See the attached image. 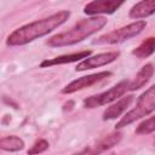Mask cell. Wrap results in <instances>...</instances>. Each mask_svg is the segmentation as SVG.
<instances>
[{
	"label": "cell",
	"instance_id": "obj_1",
	"mask_svg": "<svg viewBox=\"0 0 155 155\" xmlns=\"http://www.w3.org/2000/svg\"><path fill=\"white\" fill-rule=\"evenodd\" d=\"M70 16L69 11H59L54 15H51L50 17H46L40 21L31 22L29 24H25L16 30H13L6 40V44L8 46H22L25 44H29L34 41L35 39H39L44 35H47L59 25H62Z\"/></svg>",
	"mask_w": 155,
	"mask_h": 155
},
{
	"label": "cell",
	"instance_id": "obj_2",
	"mask_svg": "<svg viewBox=\"0 0 155 155\" xmlns=\"http://www.w3.org/2000/svg\"><path fill=\"white\" fill-rule=\"evenodd\" d=\"M107 22H108V19L105 17H98V16L81 19L78 23H75L70 29L50 38L47 40V45L51 47H62V46L75 45L78 42L85 40L86 38H88L90 35L101 30L107 24Z\"/></svg>",
	"mask_w": 155,
	"mask_h": 155
},
{
	"label": "cell",
	"instance_id": "obj_3",
	"mask_svg": "<svg viewBox=\"0 0 155 155\" xmlns=\"http://www.w3.org/2000/svg\"><path fill=\"white\" fill-rule=\"evenodd\" d=\"M154 110H155V86H150L139 97L136 108H133L132 110L126 113L125 116H122V119L116 124L115 127H116V130L122 128V127L134 122L136 120L151 114Z\"/></svg>",
	"mask_w": 155,
	"mask_h": 155
},
{
	"label": "cell",
	"instance_id": "obj_4",
	"mask_svg": "<svg viewBox=\"0 0 155 155\" xmlns=\"http://www.w3.org/2000/svg\"><path fill=\"white\" fill-rule=\"evenodd\" d=\"M147 23L145 21H137L134 23H131L128 25H125L122 28H119L116 30H113L110 33H107L99 38H97L96 40L92 41V44H97V45H113V44H120L124 42L128 39H132L134 36H137L138 34H140L143 31V29L145 28Z\"/></svg>",
	"mask_w": 155,
	"mask_h": 155
},
{
	"label": "cell",
	"instance_id": "obj_5",
	"mask_svg": "<svg viewBox=\"0 0 155 155\" xmlns=\"http://www.w3.org/2000/svg\"><path fill=\"white\" fill-rule=\"evenodd\" d=\"M128 84H130L128 80H122L105 92L87 97L84 101V107L92 109V108H97V107H101V105H104V104H108V103L116 101V98H119L120 96H122L127 91Z\"/></svg>",
	"mask_w": 155,
	"mask_h": 155
},
{
	"label": "cell",
	"instance_id": "obj_6",
	"mask_svg": "<svg viewBox=\"0 0 155 155\" xmlns=\"http://www.w3.org/2000/svg\"><path fill=\"white\" fill-rule=\"evenodd\" d=\"M122 138V133L121 132H114L110 133L105 137H103L102 139H99L98 142H96L92 145L86 147L85 149H82L79 153H75L74 155H99L104 151H107L108 149L113 148L114 145H116Z\"/></svg>",
	"mask_w": 155,
	"mask_h": 155
},
{
	"label": "cell",
	"instance_id": "obj_7",
	"mask_svg": "<svg viewBox=\"0 0 155 155\" xmlns=\"http://www.w3.org/2000/svg\"><path fill=\"white\" fill-rule=\"evenodd\" d=\"M109 76H111L110 71H101V73H96V74H92V75L79 78V79L71 81L70 84H68L62 90V93H64V94L74 93L76 91L90 87V86H92V85H94V84H97V82H99V81H102V80H104L105 78H109Z\"/></svg>",
	"mask_w": 155,
	"mask_h": 155
},
{
	"label": "cell",
	"instance_id": "obj_8",
	"mask_svg": "<svg viewBox=\"0 0 155 155\" xmlns=\"http://www.w3.org/2000/svg\"><path fill=\"white\" fill-rule=\"evenodd\" d=\"M119 56H120V53L117 51L105 52V53H98L96 56L87 57L84 61H81L78 64V67L75 68V70L76 71H84V70H87V69H93V68L103 67V65H107V64L114 62Z\"/></svg>",
	"mask_w": 155,
	"mask_h": 155
},
{
	"label": "cell",
	"instance_id": "obj_9",
	"mask_svg": "<svg viewBox=\"0 0 155 155\" xmlns=\"http://www.w3.org/2000/svg\"><path fill=\"white\" fill-rule=\"evenodd\" d=\"M124 2L115 0H94L88 2L84 7V12L90 16H96L101 13H114Z\"/></svg>",
	"mask_w": 155,
	"mask_h": 155
},
{
	"label": "cell",
	"instance_id": "obj_10",
	"mask_svg": "<svg viewBox=\"0 0 155 155\" xmlns=\"http://www.w3.org/2000/svg\"><path fill=\"white\" fill-rule=\"evenodd\" d=\"M91 54V51H80V52H75V53H70V54H63V56H58L51 59H45L41 62L40 67L41 68H46V67H52V65H57V64H67V63H73V62H78V61H84V58H87Z\"/></svg>",
	"mask_w": 155,
	"mask_h": 155
},
{
	"label": "cell",
	"instance_id": "obj_11",
	"mask_svg": "<svg viewBox=\"0 0 155 155\" xmlns=\"http://www.w3.org/2000/svg\"><path fill=\"white\" fill-rule=\"evenodd\" d=\"M133 101V96L130 94V96H126V97H122L120 101H117L116 103H114L113 105H110L109 108H107L103 113V120H113V119H116L117 116H120L126 109L127 107L132 103Z\"/></svg>",
	"mask_w": 155,
	"mask_h": 155
},
{
	"label": "cell",
	"instance_id": "obj_12",
	"mask_svg": "<svg viewBox=\"0 0 155 155\" xmlns=\"http://www.w3.org/2000/svg\"><path fill=\"white\" fill-rule=\"evenodd\" d=\"M153 74H154V67H153V64H151V63L145 64V65L142 67V69L137 73V75H136V78L133 79V81L128 84L127 90H130V91L139 90L140 87H143L144 85L148 84V81L151 79Z\"/></svg>",
	"mask_w": 155,
	"mask_h": 155
},
{
	"label": "cell",
	"instance_id": "obj_13",
	"mask_svg": "<svg viewBox=\"0 0 155 155\" xmlns=\"http://www.w3.org/2000/svg\"><path fill=\"white\" fill-rule=\"evenodd\" d=\"M155 11V1L148 0V1H139L137 2L131 10H130V17L131 18H145L150 15H153Z\"/></svg>",
	"mask_w": 155,
	"mask_h": 155
},
{
	"label": "cell",
	"instance_id": "obj_14",
	"mask_svg": "<svg viewBox=\"0 0 155 155\" xmlns=\"http://www.w3.org/2000/svg\"><path fill=\"white\" fill-rule=\"evenodd\" d=\"M24 148V142L19 137L7 136L0 137V149L6 151H19Z\"/></svg>",
	"mask_w": 155,
	"mask_h": 155
},
{
	"label": "cell",
	"instance_id": "obj_15",
	"mask_svg": "<svg viewBox=\"0 0 155 155\" xmlns=\"http://www.w3.org/2000/svg\"><path fill=\"white\" fill-rule=\"evenodd\" d=\"M154 47H155V38L150 36L147 40H144L137 48H134L132 51V54H134L138 58H147L150 54H153Z\"/></svg>",
	"mask_w": 155,
	"mask_h": 155
},
{
	"label": "cell",
	"instance_id": "obj_16",
	"mask_svg": "<svg viewBox=\"0 0 155 155\" xmlns=\"http://www.w3.org/2000/svg\"><path fill=\"white\" fill-rule=\"evenodd\" d=\"M155 131V117L150 116L145 121H143L136 130V133L138 134H150Z\"/></svg>",
	"mask_w": 155,
	"mask_h": 155
},
{
	"label": "cell",
	"instance_id": "obj_17",
	"mask_svg": "<svg viewBox=\"0 0 155 155\" xmlns=\"http://www.w3.org/2000/svg\"><path fill=\"white\" fill-rule=\"evenodd\" d=\"M47 149H48V142L45 140V139H39L28 150V155H38V154L44 153Z\"/></svg>",
	"mask_w": 155,
	"mask_h": 155
},
{
	"label": "cell",
	"instance_id": "obj_18",
	"mask_svg": "<svg viewBox=\"0 0 155 155\" xmlns=\"http://www.w3.org/2000/svg\"><path fill=\"white\" fill-rule=\"evenodd\" d=\"M73 107H74V102L73 101H69V102H67L64 105H63V110H71L73 109Z\"/></svg>",
	"mask_w": 155,
	"mask_h": 155
},
{
	"label": "cell",
	"instance_id": "obj_19",
	"mask_svg": "<svg viewBox=\"0 0 155 155\" xmlns=\"http://www.w3.org/2000/svg\"><path fill=\"white\" fill-rule=\"evenodd\" d=\"M110 155H115V154H114V153H113V154H110Z\"/></svg>",
	"mask_w": 155,
	"mask_h": 155
}]
</instances>
